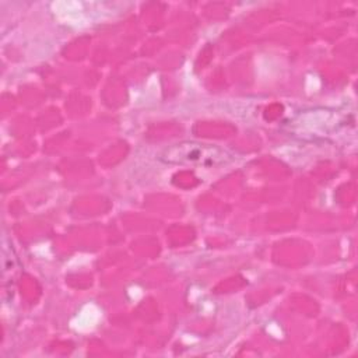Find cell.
<instances>
[{
    "label": "cell",
    "instance_id": "cell-1",
    "mask_svg": "<svg viewBox=\"0 0 358 358\" xmlns=\"http://www.w3.org/2000/svg\"><path fill=\"white\" fill-rule=\"evenodd\" d=\"M165 159L168 162H178V164H207V162L215 164L224 159V152L218 148L203 145V144L182 143L168 150Z\"/></svg>",
    "mask_w": 358,
    "mask_h": 358
}]
</instances>
